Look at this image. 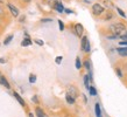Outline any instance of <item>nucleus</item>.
<instances>
[{"mask_svg":"<svg viewBox=\"0 0 127 117\" xmlns=\"http://www.w3.org/2000/svg\"><path fill=\"white\" fill-rule=\"evenodd\" d=\"M96 115L97 117H101V111H100V107L98 103H96Z\"/></svg>","mask_w":127,"mask_h":117,"instance_id":"20","label":"nucleus"},{"mask_svg":"<svg viewBox=\"0 0 127 117\" xmlns=\"http://www.w3.org/2000/svg\"><path fill=\"white\" fill-rule=\"evenodd\" d=\"M5 62H6V60L4 58H0V63H5Z\"/></svg>","mask_w":127,"mask_h":117,"instance_id":"36","label":"nucleus"},{"mask_svg":"<svg viewBox=\"0 0 127 117\" xmlns=\"http://www.w3.org/2000/svg\"><path fill=\"white\" fill-rule=\"evenodd\" d=\"M117 53L123 56V58H127V47L126 46H121V47H118L117 48Z\"/></svg>","mask_w":127,"mask_h":117,"instance_id":"7","label":"nucleus"},{"mask_svg":"<svg viewBox=\"0 0 127 117\" xmlns=\"http://www.w3.org/2000/svg\"><path fill=\"white\" fill-rule=\"evenodd\" d=\"M31 1H32V0H22V2H23V4H29Z\"/></svg>","mask_w":127,"mask_h":117,"instance_id":"37","label":"nucleus"},{"mask_svg":"<svg viewBox=\"0 0 127 117\" xmlns=\"http://www.w3.org/2000/svg\"><path fill=\"white\" fill-rule=\"evenodd\" d=\"M88 90L90 91V94H91L92 96H96V95H97V90H96V88H95V87H90Z\"/></svg>","mask_w":127,"mask_h":117,"instance_id":"21","label":"nucleus"},{"mask_svg":"<svg viewBox=\"0 0 127 117\" xmlns=\"http://www.w3.org/2000/svg\"><path fill=\"white\" fill-rule=\"evenodd\" d=\"M53 8H54L55 11H57L58 13H63V12H64V6H63V4H62L61 1H58V0L54 4Z\"/></svg>","mask_w":127,"mask_h":117,"instance_id":"6","label":"nucleus"},{"mask_svg":"<svg viewBox=\"0 0 127 117\" xmlns=\"http://www.w3.org/2000/svg\"><path fill=\"white\" fill-rule=\"evenodd\" d=\"M114 8H117V12H118V14H119V15L121 16L123 19H125V18H126V14L124 13V11L121 9V8H119V7H114Z\"/></svg>","mask_w":127,"mask_h":117,"instance_id":"19","label":"nucleus"},{"mask_svg":"<svg viewBox=\"0 0 127 117\" xmlns=\"http://www.w3.org/2000/svg\"><path fill=\"white\" fill-rule=\"evenodd\" d=\"M14 97H15L16 100H18V102H19V103H20L21 105H22V107H25V101L22 100V97L20 96L19 94H18V93H14Z\"/></svg>","mask_w":127,"mask_h":117,"instance_id":"14","label":"nucleus"},{"mask_svg":"<svg viewBox=\"0 0 127 117\" xmlns=\"http://www.w3.org/2000/svg\"><path fill=\"white\" fill-rule=\"evenodd\" d=\"M7 7H8V9H9V12H11V14L14 16V18H18V16H19V14H20L19 9L13 4H7Z\"/></svg>","mask_w":127,"mask_h":117,"instance_id":"4","label":"nucleus"},{"mask_svg":"<svg viewBox=\"0 0 127 117\" xmlns=\"http://www.w3.org/2000/svg\"><path fill=\"white\" fill-rule=\"evenodd\" d=\"M116 71H117V74H118L119 77H123V73H121V69H120V68H117Z\"/></svg>","mask_w":127,"mask_h":117,"instance_id":"29","label":"nucleus"},{"mask_svg":"<svg viewBox=\"0 0 127 117\" xmlns=\"http://www.w3.org/2000/svg\"><path fill=\"white\" fill-rule=\"evenodd\" d=\"M119 38L121 40H127V31H125L124 33H121V34L119 35Z\"/></svg>","mask_w":127,"mask_h":117,"instance_id":"25","label":"nucleus"},{"mask_svg":"<svg viewBox=\"0 0 127 117\" xmlns=\"http://www.w3.org/2000/svg\"><path fill=\"white\" fill-rule=\"evenodd\" d=\"M34 42L36 43V45H39V46H43V45H44V42H43L41 39H35Z\"/></svg>","mask_w":127,"mask_h":117,"instance_id":"26","label":"nucleus"},{"mask_svg":"<svg viewBox=\"0 0 127 117\" xmlns=\"http://www.w3.org/2000/svg\"><path fill=\"white\" fill-rule=\"evenodd\" d=\"M126 31V23L125 22H121V21H117V22L112 23L108 26V32L111 33L112 35H117L119 38V35L121 33Z\"/></svg>","mask_w":127,"mask_h":117,"instance_id":"1","label":"nucleus"},{"mask_svg":"<svg viewBox=\"0 0 127 117\" xmlns=\"http://www.w3.org/2000/svg\"><path fill=\"white\" fill-rule=\"evenodd\" d=\"M51 21H53V19H51V18H48V19H41V22H51Z\"/></svg>","mask_w":127,"mask_h":117,"instance_id":"30","label":"nucleus"},{"mask_svg":"<svg viewBox=\"0 0 127 117\" xmlns=\"http://www.w3.org/2000/svg\"><path fill=\"white\" fill-rule=\"evenodd\" d=\"M84 66L86 69L89 70H91V62H90V60H85L84 61Z\"/></svg>","mask_w":127,"mask_h":117,"instance_id":"22","label":"nucleus"},{"mask_svg":"<svg viewBox=\"0 0 127 117\" xmlns=\"http://www.w3.org/2000/svg\"><path fill=\"white\" fill-rule=\"evenodd\" d=\"M4 15H5V9L2 8V6L0 5V19H1V18H4Z\"/></svg>","mask_w":127,"mask_h":117,"instance_id":"27","label":"nucleus"},{"mask_svg":"<svg viewBox=\"0 0 127 117\" xmlns=\"http://www.w3.org/2000/svg\"><path fill=\"white\" fill-rule=\"evenodd\" d=\"M64 12H65L66 14H71V13H73L71 9H68V8H64Z\"/></svg>","mask_w":127,"mask_h":117,"instance_id":"33","label":"nucleus"},{"mask_svg":"<svg viewBox=\"0 0 127 117\" xmlns=\"http://www.w3.org/2000/svg\"><path fill=\"white\" fill-rule=\"evenodd\" d=\"M88 41H89V38L86 35H83V36H82V40H81V49L82 51H84V47Z\"/></svg>","mask_w":127,"mask_h":117,"instance_id":"11","label":"nucleus"},{"mask_svg":"<svg viewBox=\"0 0 127 117\" xmlns=\"http://www.w3.org/2000/svg\"><path fill=\"white\" fill-rule=\"evenodd\" d=\"M0 84H2L4 87H6L7 89H9V88H11V86H9V83H8V81L4 77V76H2V75H0Z\"/></svg>","mask_w":127,"mask_h":117,"instance_id":"10","label":"nucleus"},{"mask_svg":"<svg viewBox=\"0 0 127 117\" xmlns=\"http://www.w3.org/2000/svg\"><path fill=\"white\" fill-rule=\"evenodd\" d=\"M25 20H26V16H25V15H21V18L19 19V21H20V22H23Z\"/></svg>","mask_w":127,"mask_h":117,"instance_id":"34","label":"nucleus"},{"mask_svg":"<svg viewBox=\"0 0 127 117\" xmlns=\"http://www.w3.org/2000/svg\"><path fill=\"white\" fill-rule=\"evenodd\" d=\"M65 100H66V102H68L69 104H73V103H75V100H76V98H73L72 96H70L69 94H66V95H65Z\"/></svg>","mask_w":127,"mask_h":117,"instance_id":"16","label":"nucleus"},{"mask_svg":"<svg viewBox=\"0 0 127 117\" xmlns=\"http://www.w3.org/2000/svg\"><path fill=\"white\" fill-rule=\"evenodd\" d=\"M82 61H81V58H79V56H77L76 58V61H75V67H76V69H81L82 68Z\"/></svg>","mask_w":127,"mask_h":117,"instance_id":"15","label":"nucleus"},{"mask_svg":"<svg viewBox=\"0 0 127 117\" xmlns=\"http://www.w3.org/2000/svg\"><path fill=\"white\" fill-rule=\"evenodd\" d=\"M29 117H33V114H29Z\"/></svg>","mask_w":127,"mask_h":117,"instance_id":"39","label":"nucleus"},{"mask_svg":"<svg viewBox=\"0 0 127 117\" xmlns=\"http://www.w3.org/2000/svg\"><path fill=\"white\" fill-rule=\"evenodd\" d=\"M104 6L103 5H100V4H95L91 7V12H92V14L95 16H100L103 13H104Z\"/></svg>","mask_w":127,"mask_h":117,"instance_id":"2","label":"nucleus"},{"mask_svg":"<svg viewBox=\"0 0 127 117\" xmlns=\"http://www.w3.org/2000/svg\"><path fill=\"white\" fill-rule=\"evenodd\" d=\"M119 45L120 46H126L127 47V40H123V41H120Z\"/></svg>","mask_w":127,"mask_h":117,"instance_id":"32","label":"nucleus"},{"mask_svg":"<svg viewBox=\"0 0 127 117\" xmlns=\"http://www.w3.org/2000/svg\"><path fill=\"white\" fill-rule=\"evenodd\" d=\"M2 4H4V1H2V0H0V5L2 6Z\"/></svg>","mask_w":127,"mask_h":117,"instance_id":"38","label":"nucleus"},{"mask_svg":"<svg viewBox=\"0 0 127 117\" xmlns=\"http://www.w3.org/2000/svg\"><path fill=\"white\" fill-rule=\"evenodd\" d=\"M89 81H90V78H89V75H85L84 76V86L86 89L90 88V84H89Z\"/></svg>","mask_w":127,"mask_h":117,"instance_id":"18","label":"nucleus"},{"mask_svg":"<svg viewBox=\"0 0 127 117\" xmlns=\"http://www.w3.org/2000/svg\"><path fill=\"white\" fill-rule=\"evenodd\" d=\"M56 1H57V0H49V4L51 5V7L54 6V4H55V2H56Z\"/></svg>","mask_w":127,"mask_h":117,"instance_id":"35","label":"nucleus"},{"mask_svg":"<svg viewBox=\"0 0 127 117\" xmlns=\"http://www.w3.org/2000/svg\"><path fill=\"white\" fill-rule=\"evenodd\" d=\"M35 113H36V116L37 117H48L46 115V113H44L41 108H36V109H35Z\"/></svg>","mask_w":127,"mask_h":117,"instance_id":"12","label":"nucleus"},{"mask_svg":"<svg viewBox=\"0 0 127 117\" xmlns=\"http://www.w3.org/2000/svg\"><path fill=\"white\" fill-rule=\"evenodd\" d=\"M103 6H104V8H106V9H113V8L116 7L111 0H104V1H103Z\"/></svg>","mask_w":127,"mask_h":117,"instance_id":"9","label":"nucleus"},{"mask_svg":"<svg viewBox=\"0 0 127 117\" xmlns=\"http://www.w3.org/2000/svg\"><path fill=\"white\" fill-rule=\"evenodd\" d=\"M32 101L34 102V103H39V98H37V96L35 95V96H33V97H32Z\"/></svg>","mask_w":127,"mask_h":117,"instance_id":"31","label":"nucleus"},{"mask_svg":"<svg viewBox=\"0 0 127 117\" xmlns=\"http://www.w3.org/2000/svg\"><path fill=\"white\" fill-rule=\"evenodd\" d=\"M29 82H31V83H35V82H36V76H35L34 74L29 75Z\"/></svg>","mask_w":127,"mask_h":117,"instance_id":"24","label":"nucleus"},{"mask_svg":"<svg viewBox=\"0 0 127 117\" xmlns=\"http://www.w3.org/2000/svg\"><path fill=\"white\" fill-rule=\"evenodd\" d=\"M83 33H84V27H83V25L79 22L75 23V34L77 35L78 38H82V36H83Z\"/></svg>","mask_w":127,"mask_h":117,"instance_id":"3","label":"nucleus"},{"mask_svg":"<svg viewBox=\"0 0 127 117\" xmlns=\"http://www.w3.org/2000/svg\"><path fill=\"white\" fill-rule=\"evenodd\" d=\"M31 45H32L31 38H25V39L21 41V46L22 47H27V46H31Z\"/></svg>","mask_w":127,"mask_h":117,"instance_id":"13","label":"nucleus"},{"mask_svg":"<svg viewBox=\"0 0 127 117\" xmlns=\"http://www.w3.org/2000/svg\"><path fill=\"white\" fill-rule=\"evenodd\" d=\"M77 91H78L77 88H76V87H73V86L68 87V89H66V94H69L70 96H72L73 98H76V97H77V95H78Z\"/></svg>","mask_w":127,"mask_h":117,"instance_id":"5","label":"nucleus"},{"mask_svg":"<svg viewBox=\"0 0 127 117\" xmlns=\"http://www.w3.org/2000/svg\"><path fill=\"white\" fill-rule=\"evenodd\" d=\"M13 38H14V36H13L12 34H11V35H8L7 38H6V39L4 40V45H5V46H7V45H9V42H11L12 40H13Z\"/></svg>","mask_w":127,"mask_h":117,"instance_id":"17","label":"nucleus"},{"mask_svg":"<svg viewBox=\"0 0 127 117\" xmlns=\"http://www.w3.org/2000/svg\"><path fill=\"white\" fill-rule=\"evenodd\" d=\"M114 18V13L112 12V9H107V12L105 13L104 18H103V20L104 21H110V20H112Z\"/></svg>","mask_w":127,"mask_h":117,"instance_id":"8","label":"nucleus"},{"mask_svg":"<svg viewBox=\"0 0 127 117\" xmlns=\"http://www.w3.org/2000/svg\"><path fill=\"white\" fill-rule=\"evenodd\" d=\"M62 60H63V58H62V56H57V58H55V62L57 63V64H61Z\"/></svg>","mask_w":127,"mask_h":117,"instance_id":"28","label":"nucleus"},{"mask_svg":"<svg viewBox=\"0 0 127 117\" xmlns=\"http://www.w3.org/2000/svg\"><path fill=\"white\" fill-rule=\"evenodd\" d=\"M58 27H60V31H64V28H65V26H64V23H63L62 20H58Z\"/></svg>","mask_w":127,"mask_h":117,"instance_id":"23","label":"nucleus"}]
</instances>
